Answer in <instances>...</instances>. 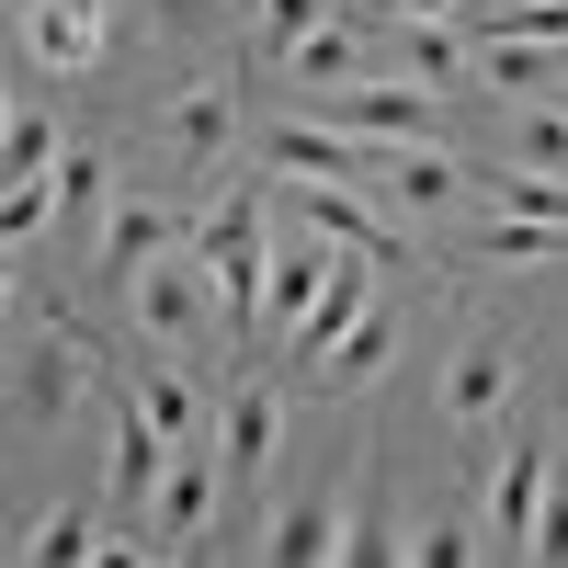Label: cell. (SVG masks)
<instances>
[{
    "label": "cell",
    "instance_id": "obj_15",
    "mask_svg": "<svg viewBox=\"0 0 568 568\" xmlns=\"http://www.w3.org/2000/svg\"><path fill=\"white\" fill-rule=\"evenodd\" d=\"M364 307H375V251H342V262H329V284H318V307L296 318V342H284V364H307V375H318L329 353L353 342V318H364Z\"/></svg>",
    "mask_w": 568,
    "mask_h": 568
},
{
    "label": "cell",
    "instance_id": "obj_2",
    "mask_svg": "<svg viewBox=\"0 0 568 568\" xmlns=\"http://www.w3.org/2000/svg\"><path fill=\"white\" fill-rule=\"evenodd\" d=\"M91 387H114L103 353H91L58 307H23L12 318V444H58Z\"/></svg>",
    "mask_w": 568,
    "mask_h": 568
},
{
    "label": "cell",
    "instance_id": "obj_21",
    "mask_svg": "<svg viewBox=\"0 0 568 568\" xmlns=\"http://www.w3.org/2000/svg\"><path fill=\"white\" fill-rule=\"evenodd\" d=\"M103 216H114L103 149H69V160H58V240H80V262H103Z\"/></svg>",
    "mask_w": 568,
    "mask_h": 568
},
{
    "label": "cell",
    "instance_id": "obj_12",
    "mask_svg": "<svg viewBox=\"0 0 568 568\" xmlns=\"http://www.w3.org/2000/svg\"><path fill=\"white\" fill-rule=\"evenodd\" d=\"M216 489H227V455H216V444H171V478H160V511H149V546L194 557L205 524H216Z\"/></svg>",
    "mask_w": 568,
    "mask_h": 568
},
{
    "label": "cell",
    "instance_id": "obj_6",
    "mask_svg": "<svg viewBox=\"0 0 568 568\" xmlns=\"http://www.w3.org/2000/svg\"><path fill=\"white\" fill-rule=\"evenodd\" d=\"M511 387H524L511 329H478V318H466L455 342H444V387H433L444 433H455V444H489V420H511Z\"/></svg>",
    "mask_w": 568,
    "mask_h": 568
},
{
    "label": "cell",
    "instance_id": "obj_7",
    "mask_svg": "<svg viewBox=\"0 0 568 568\" xmlns=\"http://www.w3.org/2000/svg\"><path fill=\"white\" fill-rule=\"evenodd\" d=\"M12 58L34 80H91L114 58V0H12Z\"/></svg>",
    "mask_w": 568,
    "mask_h": 568
},
{
    "label": "cell",
    "instance_id": "obj_17",
    "mask_svg": "<svg viewBox=\"0 0 568 568\" xmlns=\"http://www.w3.org/2000/svg\"><path fill=\"white\" fill-rule=\"evenodd\" d=\"M546 466H557V433H546V444H511L500 489H489V524H478V557H524V546H535V500H546Z\"/></svg>",
    "mask_w": 568,
    "mask_h": 568
},
{
    "label": "cell",
    "instance_id": "obj_23",
    "mask_svg": "<svg viewBox=\"0 0 568 568\" xmlns=\"http://www.w3.org/2000/svg\"><path fill=\"white\" fill-rule=\"evenodd\" d=\"M69 160V136H58V103L34 91V69H23V91H12V125H0V171L12 182H34V171H58Z\"/></svg>",
    "mask_w": 568,
    "mask_h": 568
},
{
    "label": "cell",
    "instance_id": "obj_1",
    "mask_svg": "<svg viewBox=\"0 0 568 568\" xmlns=\"http://www.w3.org/2000/svg\"><path fill=\"white\" fill-rule=\"evenodd\" d=\"M273 240H284V216H273V171H227L205 216H194V251L216 273V296H227V329L240 342H262V284H273Z\"/></svg>",
    "mask_w": 568,
    "mask_h": 568
},
{
    "label": "cell",
    "instance_id": "obj_3",
    "mask_svg": "<svg viewBox=\"0 0 568 568\" xmlns=\"http://www.w3.org/2000/svg\"><path fill=\"white\" fill-rule=\"evenodd\" d=\"M114 296H125L136 353H182V364H194V353L216 342V273H205V251H160V262H136Z\"/></svg>",
    "mask_w": 568,
    "mask_h": 568
},
{
    "label": "cell",
    "instance_id": "obj_25",
    "mask_svg": "<svg viewBox=\"0 0 568 568\" xmlns=\"http://www.w3.org/2000/svg\"><path fill=\"white\" fill-rule=\"evenodd\" d=\"M466 262H489V273H535V262H568V227H546V216H489Z\"/></svg>",
    "mask_w": 568,
    "mask_h": 568
},
{
    "label": "cell",
    "instance_id": "obj_19",
    "mask_svg": "<svg viewBox=\"0 0 568 568\" xmlns=\"http://www.w3.org/2000/svg\"><path fill=\"white\" fill-rule=\"evenodd\" d=\"M227 12L251 23V0H125V23L149 34V45H171V58H216V45H227Z\"/></svg>",
    "mask_w": 568,
    "mask_h": 568
},
{
    "label": "cell",
    "instance_id": "obj_18",
    "mask_svg": "<svg viewBox=\"0 0 568 568\" xmlns=\"http://www.w3.org/2000/svg\"><path fill=\"white\" fill-rule=\"evenodd\" d=\"M568 80V45H535V34H478V91L489 103H546Z\"/></svg>",
    "mask_w": 568,
    "mask_h": 568
},
{
    "label": "cell",
    "instance_id": "obj_4",
    "mask_svg": "<svg viewBox=\"0 0 568 568\" xmlns=\"http://www.w3.org/2000/svg\"><path fill=\"white\" fill-rule=\"evenodd\" d=\"M160 478H171V433L149 420V398H136V387H114V398H103V489H91V500H103V524H114V557L149 535Z\"/></svg>",
    "mask_w": 568,
    "mask_h": 568
},
{
    "label": "cell",
    "instance_id": "obj_10",
    "mask_svg": "<svg viewBox=\"0 0 568 568\" xmlns=\"http://www.w3.org/2000/svg\"><path fill=\"white\" fill-rule=\"evenodd\" d=\"M329 125H353V136H387V149H420V136H444V91H420V80H353V91H329V103H307Z\"/></svg>",
    "mask_w": 568,
    "mask_h": 568
},
{
    "label": "cell",
    "instance_id": "obj_31",
    "mask_svg": "<svg viewBox=\"0 0 568 568\" xmlns=\"http://www.w3.org/2000/svg\"><path fill=\"white\" fill-rule=\"evenodd\" d=\"M557 103H568V80H557Z\"/></svg>",
    "mask_w": 568,
    "mask_h": 568
},
{
    "label": "cell",
    "instance_id": "obj_28",
    "mask_svg": "<svg viewBox=\"0 0 568 568\" xmlns=\"http://www.w3.org/2000/svg\"><path fill=\"white\" fill-rule=\"evenodd\" d=\"M524 557H546V568H568V455L546 466V500H535V546Z\"/></svg>",
    "mask_w": 568,
    "mask_h": 568
},
{
    "label": "cell",
    "instance_id": "obj_9",
    "mask_svg": "<svg viewBox=\"0 0 568 568\" xmlns=\"http://www.w3.org/2000/svg\"><path fill=\"white\" fill-rule=\"evenodd\" d=\"M194 216H205V194H114V216H103V284H125L136 262H160V251H194Z\"/></svg>",
    "mask_w": 568,
    "mask_h": 568
},
{
    "label": "cell",
    "instance_id": "obj_16",
    "mask_svg": "<svg viewBox=\"0 0 568 568\" xmlns=\"http://www.w3.org/2000/svg\"><path fill=\"white\" fill-rule=\"evenodd\" d=\"M375 45H387V69L420 80V91H466V80H478V34H466V23H387V12H375Z\"/></svg>",
    "mask_w": 568,
    "mask_h": 568
},
{
    "label": "cell",
    "instance_id": "obj_13",
    "mask_svg": "<svg viewBox=\"0 0 568 568\" xmlns=\"http://www.w3.org/2000/svg\"><path fill=\"white\" fill-rule=\"evenodd\" d=\"M342 251H353V240H318V227H284V240H273V284H262V342H273V353L296 342V318L318 307V284H329Z\"/></svg>",
    "mask_w": 568,
    "mask_h": 568
},
{
    "label": "cell",
    "instance_id": "obj_29",
    "mask_svg": "<svg viewBox=\"0 0 568 568\" xmlns=\"http://www.w3.org/2000/svg\"><path fill=\"white\" fill-rule=\"evenodd\" d=\"M364 12H387V23H466L478 0H364Z\"/></svg>",
    "mask_w": 568,
    "mask_h": 568
},
{
    "label": "cell",
    "instance_id": "obj_22",
    "mask_svg": "<svg viewBox=\"0 0 568 568\" xmlns=\"http://www.w3.org/2000/svg\"><path fill=\"white\" fill-rule=\"evenodd\" d=\"M329 12H342V0H251V23H240V58H251V69L273 80V69L296 58V45H307V34H318Z\"/></svg>",
    "mask_w": 568,
    "mask_h": 568
},
{
    "label": "cell",
    "instance_id": "obj_14",
    "mask_svg": "<svg viewBox=\"0 0 568 568\" xmlns=\"http://www.w3.org/2000/svg\"><path fill=\"white\" fill-rule=\"evenodd\" d=\"M216 455H227V489L240 500L273 478V455H284V387L273 375H240V387H227V444Z\"/></svg>",
    "mask_w": 568,
    "mask_h": 568
},
{
    "label": "cell",
    "instance_id": "obj_8",
    "mask_svg": "<svg viewBox=\"0 0 568 568\" xmlns=\"http://www.w3.org/2000/svg\"><path fill=\"white\" fill-rule=\"evenodd\" d=\"M364 194L387 205L398 227H420V216H455L466 194H478V171H466L444 136H420V149H387V136H375V160H364Z\"/></svg>",
    "mask_w": 568,
    "mask_h": 568
},
{
    "label": "cell",
    "instance_id": "obj_24",
    "mask_svg": "<svg viewBox=\"0 0 568 568\" xmlns=\"http://www.w3.org/2000/svg\"><path fill=\"white\" fill-rule=\"evenodd\" d=\"M478 194H489L500 216H546V227H568V171H535V160H489V171H478Z\"/></svg>",
    "mask_w": 568,
    "mask_h": 568
},
{
    "label": "cell",
    "instance_id": "obj_27",
    "mask_svg": "<svg viewBox=\"0 0 568 568\" xmlns=\"http://www.w3.org/2000/svg\"><path fill=\"white\" fill-rule=\"evenodd\" d=\"M0 240H12V251H45V240H58V171H34V182L0 194Z\"/></svg>",
    "mask_w": 568,
    "mask_h": 568
},
{
    "label": "cell",
    "instance_id": "obj_5",
    "mask_svg": "<svg viewBox=\"0 0 568 568\" xmlns=\"http://www.w3.org/2000/svg\"><path fill=\"white\" fill-rule=\"evenodd\" d=\"M240 80H227L216 58H194L171 80V103H160V149H171V171H182V194H216V171L240 160Z\"/></svg>",
    "mask_w": 568,
    "mask_h": 568
},
{
    "label": "cell",
    "instance_id": "obj_30",
    "mask_svg": "<svg viewBox=\"0 0 568 568\" xmlns=\"http://www.w3.org/2000/svg\"><path fill=\"white\" fill-rule=\"evenodd\" d=\"M557 455H568V420H557Z\"/></svg>",
    "mask_w": 568,
    "mask_h": 568
},
{
    "label": "cell",
    "instance_id": "obj_26",
    "mask_svg": "<svg viewBox=\"0 0 568 568\" xmlns=\"http://www.w3.org/2000/svg\"><path fill=\"white\" fill-rule=\"evenodd\" d=\"M500 160H535V171H568V103L546 91V103H511V136Z\"/></svg>",
    "mask_w": 568,
    "mask_h": 568
},
{
    "label": "cell",
    "instance_id": "obj_11",
    "mask_svg": "<svg viewBox=\"0 0 568 568\" xmlns=\"http://www.w3.org/2000/svg\"><path fill=\"white\" fill-rule=\"evenodd\" d=\"M375 58H387V45H375V12H353V0H342V12H329V23H318V34L296 45V58L273 69V80L296 91V103H329V91L375 80Z\"/></svg>",
    "mask_w": 568,
    "mask_h": 568
},
{
    "label": "cell",
    "instance_id": "obj_20",
    "mask_svg": "<svg viewBox=\"0 0 568 568\" xmlns=\"http://www.w3.org/2000/svg\"><path fill=\"white\" fill-rule=\"evenodd\" d=\"M387 364H398V307L375 296V307L353 318V342L329 353V364L307 375V387H318V398H364V387H375V375H387Z\"/></svg>",
    "mask_w": 568,
    "mask_h": 568
}]
</instances>
